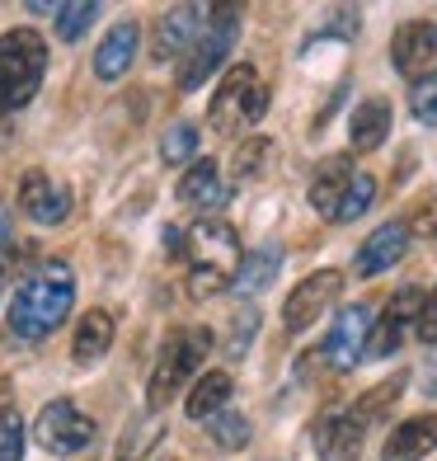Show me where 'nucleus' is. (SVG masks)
Segmentation results:
<instances>
[{
  "label": "nucleus",
  "mask_w": 437,
  "mask_h": 461,
  "mask_svg": "<svg viewBox=\"0 0 437 461\" xmlns=\"http://www.w3.org/2000/svg\"><path fill=\"white\" fill-rule=\"evenodd\" d=\"M76 306V274L61 259H43L10 297V330L14 339H48Z\"/></svg>",
  "instance_id": "nucleus-1"
},
{
  "label": "nucleus",
  "mask_w": 437,
  "mask_h": 461,
  "mask_svg": "<svg viewBox=\"0 0 437 461\" xmlns=\"http://www.w3.org/2000/svg\"><path fill=\"white\" fill-rule=\"evenodd\" d=\"M48 71V43L38 29L0 33V113H14L38 95Z\"/></svg>",
  "instance_id": "nucleus-2"
},
{
  "label": "nucleus",
  "mask_w": 437,
  "mask_h": 461,
  "mask_svg": "<svg viewBox=\"0 0 437 461\" xmlns=\"http://www.w3.org/2000/svg\"><path fill=\"white\" fill-rule=\"evenodd\" d=\"M207 348H212V330H202V325L174 330L170 339L160 344V358L151 367V382H146V405H151V410L170 405L174 395L183 391V382H189V376L202 367Z\"/></svg>",
  "instance_id": "nucleus-3"
},
{
  "label": "nucleus",
  "mask_w": 437,
  "mask_h": 461,
  "mask_svg": "<svg viewBox=\"0 0 437 461\" xmlns=\"http://www.w3.org/2000/svg\"><path fill=\"white\" fill-rule=\"evenodd\" d=\"M263 113H268V90L259 86V71L249 67V61H240V67L226 71L212 104H207V118H212V128L221 137H231L240 122H259Z\"/></svg>",
  "instance_id": "nucleus-4"
},
{
  "label": "nucleus",
  "mask_w": 437,
  "mask_h": 461,
  "mask_svg": "<svg viewBox=\"0 0 437 461\" xmlns=\"http://www.w3.org/2000/svg\"><path fill=\"white\" fill-rule=\"evenodd\" d=\"M183 249H189V259H193V274H221L231 283H236L240 264H245L236 226L221 221V217H198L193 230L183 236Z\"/></svg>",
  "instance_id": "nucleus-5"
},
{
  "label": "nucleus",
  "mask_w": 437,
  "mask_h": 461,
  "mask_svg": "<svg viewBox=\"0 0 437 461\" xmlns=\"http://www.w3.org/2000/svg\"><path fill=\"white\" fill-rule=\"evenodd\" d=\"M236 38H240V10L217 5L212 19H207V29H202V38H198V48L183 57V67H179V90H198L202 80H212V71L226 61V52L236 48Z\"/></svg>",
  "instance_id": "nucleus-6"
},
{
  "label": "nucleus",
  "mask_w": 437,
  "mask_h": 461,
  "mask_svg": "<svg viewBox=\"0 0 437 461\" xmlns=\"http://www.w3.org/2000/svg\"><path fill=\"white\" fill-rule=\"evenodd\" d=\"M33 438L52 456H76V452H85L94 443V419L76 401H52V405H43V414H38Z\"/></svg>",
  "instance_id": "nucleus-7"
},
{
  "label": "nucleus",
  "mask_w": 437,
  "mask_h": 461,
  "mask_svg": "<svg viewBox=\"0 0 437 461\" xmlns=\"http://www.w3.org/2000/svg\"><path fill=\"white\" fill-rule=\"evenodd\" d=\"M339 292H343V274H339V268H320V274L301 278L297 287L287 292V302H282V325H287V334L310 330V325H316V316H325V306L334 302Z\"/></svg>",
  "instance_id": "nucleus-8"
},
{
  "label": "nucleus",
  "mask_w": 437,
  "mask_h": 461,
  "mask_svg": "<svg viewBox=\"0 0 437 461\" xmlns=\"http://www.w3.org/2000/svg\"><path fill=\"white\" fill-rule=\"evenodd\" d=\"M424 297H428L424 287H405V292H395V297L381 306V316L371 321V334H367V358H390V353L400 348L409 321H419Z\"/></svg>",
  "instance_id": "nucleus-9"
},
{
  "label": "nucleus",
  "mask_w": 437,
  "mask_h": 461,
  "mask_svg": "<svg viewBox=\"0 0 437 461\" xmlns=\"http://www.w3.org/2000/svg\"><path fill=\"white\" fill-rule=\"evenodd\" d=\"M19 207L38 226H61L71 217V188L52 179L48 170H24V179H19Z\"/></svg>",
  "instance_id": "nucleus-10"
},
{
  "label": "nucleus",
  "mask_w": 437,
  "mask_h": 461,
  "mask_svg": "<svg viewBox=\"0 0 437 461\" xmlns=\"http://www.w3.org/2000/svg\"><path fill=\"white\" fill-rule=\"evenodd\" d=\"M207 19H212V10H207V5H174V10H165L160 24H156L151 57L156 61H170L179 52H193L202 29H207Z\"/></svg>",
  "instance_id": "nucleus-11"
},
{
  "label": "nucleus",
  "mask_w": 437,
  "mask_h": 461,
  "mask_svg": "<svg viewBox=\"0 0 437 461\" xmlns=\"http://www.w3.org/2000/svg\"><path fill=\"white\" fill-rule=\"evenodd\" d=\"M367 334H371V311L367 306H343L334 316V330L325 339V358L339 372H348L352 363L367 358Z\"/></svg>",
  "instance_id": "nucleus-12"
},
{
  "label": "nucleus",
  "mask_w": 437,
  "mask_h": 461,
  "mask_svg": "<svg viewBox=\"0 0 437 461\" xmlns=\"http://www.w3.org/2000/svg\"><path fill=\"white\" fill-rule=\"evenodd\" d=\"M433 57H437V24H433V19H409V24L395 29L390 61H395V71H400V76L419 80Z\"/></svg>",
  "instance_id": "nucleus-13"
},
{
  "label": "nucleus",
  "mask_w": 437,
  "mask_h": 461,
  "mask_svg": "<svg viewBox=\"0 0 437 461\" xmlns=\"http://www.w3.org/2000/svg\"><path fill=\"white\" fill-rule=\"evenodd\" d=\"M405 249H409V226L386 221V226L371 230V236L362 240V249L352 255V274H358V278H377V274H386V268H395L405 259Z\"/></svg>",
  "instance_id": "nucleus-14"
},
{
  "label": "nucleus",
  "mask_w": 437,
  "mask_h": 461,
  "mask_svg": "<svg viewBox=\"0 0 437 461\" xmlns=\"http://www.w3.org/2000/svg\"><path fill=\"white\" fill-rule=\"evenodd\" d=\"M179 203L193 207V212H202V217H212L217 207L226 203V184H221V170H217L212 156H202V160H193L189 170H183V179H179Z\"/></svg>",
  "instance_id": "nucleus-15"
},
{
  "label": "nucleus",
  "mask_w": 437,
  "mask_h": 461,
  "mask_svg": "<svg viewBox=\"0 0 437 461\" xmlns=\"http://www.w3.org/2000/svg\"><path fill=\"white\" fill-rule=\"evenodd\" d=\"M137 43H141V29L132 24V19L113 24L109 33L99 38V48H94V76H99V80L128 76V67L137 61Z\"/></svg>",
  "instance_id": "nucleus-16"
},
{
  "label": "nucleus",
  "mask_w": 437,
  "mask_h": 461,
  "mask_svg": "<svg viewBox=\"0 0 437 461\" xmlns=\"http://www.w3.org/2000/svg\"><path fill=\"white\" fill-rule=\"evenodd\" d=\"M428 452H437V414H414L386 438L381 461H424Z\"/></svg>",
  "instance_id": "nucleus-17"
},
{
  "label": "nucleus",
  "mask_w": 437,
  "mask_h": 461,
  "mask_svg": "<svg viewBox=\"0 0 437 461\" xmlns=\"http://www.w3.org/2000/svg\"><path fill=\"white\" fill-rule=\"evenodd\" d=\"M348 184H352V156H329L316 170V179H310V207L320 217H339Z\"/></svg>",
  "instance_id": "nucleus-18"
},
{
  "label": "nucleus",
  "mask_w": 437,
  "mask_h": 461,
  "mask_svg": "<svg viewBox=\"0 0 437 461\" xmlns=\"http://www.w3.org/2000/svg\"><path fill=\"white\" fill-rule=\"evenodd\" d=\"M109 348H113V316H109V311H99V306H90L85 316L76 321L71 358H76V367H90V363H99Z\"/></svg>",
  "instance_id": "nucleus-19"
},
{
  "label": "nucleus",
  "mask_w": 437,
  "mask_h": 461,
  "mask_svg": "<svg viewBox=\"0 0 437 461\" xmlns=\"http://www.w3.org/2000/svg\"><path fill=\"white\" fill-rule=\"evenodd\" d=\"M362 433H367V424H358L352 414H329L325 424L316 429L320 461H352L362 452Z\"/></svg>",
  "instance_id": "nucleus-20"
},
{
  "label": "nucleus",
  "mask_w": 437,
  "mask_h": 461,
  "mask_svg": "<svg viewBox=\"0 0 437 461\" xmlns=\"http://www.w3.org/2000/svg\"><path fill=\"white\" fill-rule=\"evenodd\" d=\"M386 137H390V104L371 95L352 113V151H377Z\"/></svg>",
  "instance_id": "nucleus-21"
},
{
  "label": "nucleus",
  "mask_w": 437,
  "mask_h": 461,
  "mask_svg": "<svg viewBox=\"0 0 437 461\" xmlns=\"http://www.w3.org/2000/svg\"><path fill=\"white\" fill-rule=\"evenodd\" d=\"M231 391H236L231 372H221V367H217V372H202L198 386L189 391V405H183V414H189V419H212L217 410H226Z\"/></svg>",
  "instance_id": "nucleus-22"
},
{
  "label": "nucleus",
  "mask_w": 437,
  "mask_h": 461,
  "mask_svg": "<svg viewBox=\"0 0 437 461\" xmlns=\"http://www.w3.org/2000/svg\"><path fill=\"white\" fill-rule=\"evenodd\" d=\"M278 268H282V249L278 245H263L254 249V255H245L240 264V274H236V292H245V297H259V292H268V283L278 278Z\"/></svg>",
  "instance_id": "nucleus-23"
},
{
  "label": "nucleus",
  "mask_w": 437,
  "mask_h": 461,
  "mask_svg": "<svg viewBox=\"0 0 437 461\" xmlns=\"http://www.w3.org/2000/svg\"><path fill=\"white\" fill-rule=\"evenodd\" d=\"M405 382H409L405 372H395V376H386L381 386H371V391H362L358 401H352V410H348V414L358 419V424H377V419H386V414H390V405L400 401V391H405Z\"/></svg>",
  "instance_id": "nucleus-24"
},
{
  "label": "nucleus",
  "mask_w": 437,
  "mask_h": 461,
  "mask_svg": "<svg viewBox=\"0 0 437 461\" xmlns=\"http://www.w3.org/2000/svg\"><path fill=\"white\" fill-rule=\"evenodd\" d=\"M207 438H212L221 452H240L249 443V419L226 405V410H217L212 419H207Z\"/></svg>",
  "instance_id": "nucleus-25"
},
{
  "label": "nucleus",
  "mask_w": 437,
  "mask_h": 461,
  "mask_svg": "<svg viewBox=\"0 0 437 461\" xmlns=\"http://www.w3.org/2000/svg\"><path fill=\"white\" fill-rule=\"evenodd\" d=\"M57 38H61V43H76V38L80 33H85L90 24H94V19H99V5H94V0H76V5H57Z\"/></svg>",
  "instance_id": "nucleus-26"
},
{
  "label": "nucleus",
  "mask_w": 437,
  "mask_h": 461,
  "mask_svg": "<svg viewBox=\"0 0 437 461\" xmlns=\"http://www.w3.org/2000/svg\"><path fill=\"white\" fill-rule=\"evenodd\" d=\"M268 160H273V141H268V137H249L240 151H236L231 170H236V179H263Z\"/></svg>",
  "instance_id": "nucleus-27"
},
{
  "label": "nucleus",
  "mask_w": 437,
  "mask_h": 461,
  "mask_svg": "<svg viewBox=\"0 0 437 461\" xmlns=\"http://www.w3.org/2000/svg\"><path fill=\"white\" fill-rule=\"evenodd\" d=\"M198 151V128L193 122H174V128H165V137H160V160L165 165H183Z\"/></svg>",
  "instance_id": "nucleus-28"
},
{
  "label": "nucleus",
  "mask_w": 437,
  "mask_h": 461,
  "mask_svg": "<svg viewBox=\"0 0 437 461\" xmlns=\"http://www.w3.org/2000/svg\"><path fill=\"white\" fill-rule=\"evenodd\" d=\"M371 203H377V179H371V175H352V184H348L343 207H339V217H334V221H358Z\"/></svg>",
  "instance_id": "nucleus-29"
},
{
  "label": "nucleus",
  "mask_w": 437,
  "mask_h": 461,
  "mask_svg": "<svg viewBox=\"0 0 437 461\" xmlns=\"http://www.w3.org/2000/svg\"><path fill=\"white\" fill-rule=\"evenodd\" d=\"M409 113L424 122V128H437V71L433 76H419L409 86Z\"/></svg>",
  "instance_id": "nucleus-30"
},
{
  "label": "nucleus",
  "mask_w": 437,
  "mask_h": 461,
  "mask_svg": "<svg viewBox=\"0 0 437 461\" xmlns=\"http://www.w3.org/2000/svg\"><path fill=\"white\" fill-rule=\"evenodd\" d=\"M151 438H160V424H156V419H146V424L128 429V433H122V443H118V461H137L146 447H151Z\"/></svg>",
  "instance_id": "nucleus-31"
},
{
  "label": "nucleus",
  "mask_w": 437,
  "mask_h": 461,
  "mask_svg": "<svg viewBox=\"0 0 437 461\" xmlns=\"http://www.w3.org/2000/svg\"><path fill=\"white\" fill-rule=\"evenodd\" d=\"M231 353H236V358H240V353L249 348V344H254V330H259V311L254 306H245V311H236V321H231Z\"/></svg>",
  "instance_id": "nucleus-32"
},
{
  "label": "nucleus",
  "mask_w": 437,
  "mask_h": 461,
  "mask_svg": "<svg viewBox=\"0 0 437 461\" xmlns=\"http://www.w3.org/2000/svg\"><path fill=\"white\" fill-rule=\"evenodd\" d=\"M0 461H24V424H19V414L0 424Z\"/></svg>",
  "instance_id": "nucleus-33"
},
{
  "label": "nucleus",
  "mask_w": 437,
  "mask_h": 461,
  "mask_svg": "<svg viewBox=\"0 0 437 461\" xmlns=\"http://www.w3.org/2000/svg\"><path fill=\"white\" fill-rule=\"evenodd\" d=\"M414 334H419L424 344H437V287L424 297V311H419V321H414Z\"/></svg>",
  "instance_id": "nucleus-34"
},
{
  "label": "nucleus",
  "mask_w": 437,
  "mask_h": 461,
  "mask_svg": "<svg viewBox=\"0 0 437 461\" xmlns=\"http://www.w3.org/2000/svg\"><path fill=\"white\" fill-rule=\"evenodd\" d=\"M5 419H14V382L0 376V424H5Z\"/></svg>",
  "instance_id": "nucleus-35"
},
{
  "label": "nucleus",
  "mask_w": 437,
  "mask_h": 461,
  "mask_svg": "<svg viewBox=\"0 0 437 461\" xmlns=\"http://www.w3.org/2000/svg\"><path fill=\"white\" fill-rule=\"evenodd\" d=\"M424 391H428V395H437V358L428 363V376H424Z\"/></svg>",
  "instance_id": "nucleus-36"
},
{
  "label": "nucleus",
  "mask_w": 437,
  "mask_h": 461,
  "mask_svg": "<svg viewBox=\"0 0 437 461\" xmlns=\"http://www.w3.org/2000/svg\"><path fill=\"white\" fill-rule=\"evenodd\" d=\"M5 245H10V217L0 212V249H5Z\"/></svg>",
  "instance_id": "nucleus-37"
},
{
  "label": "nucleus",
  "mask_w": 437,
  "mask_h": 461,
  "mask_svg": "<svg viewBox=\"0 0 437 461\" xmlns=\"http://www.w3.org/2000/svg\"><path fill=\"white\" fill-rule=\"evenodd\" d=\"M165 461H174V456H165Z\"/></svg>",
  "instance_id": "nucleus-38"
}]
</instances>
